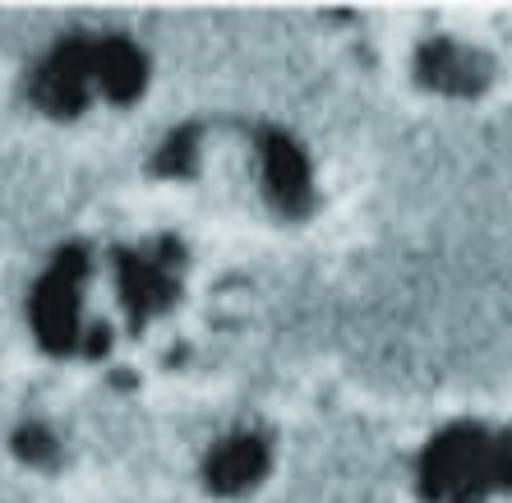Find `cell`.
<instances>
[{"mask_svg": "<svg viewBox=\"0 0 512 503\" xmlns=\"http://www.w3.org/2000/svg\"><path fill=\"white\" fill-rule=\"evenodd\" d=\"M88 273L84 250H60L56 264L47 268V277L33 291V328L42 337V347L56 356L84 347V328H79V287Z\"/></svg>", "mask_w": 512, "mask_h": 503, "instance_id": "2", "label": "cell"}, {"mask_svg": "<svg viewBox=\"0 0 512 503\" xmlns=\"http://www.w3.org/2000/svg\"><path fill=\"white\" fill-rule=\"evenodd\" d=\"M268 462H273V453H268L263 434H231L203 462V485L222 499H240L268 476Z\"/></svg>", "mask_w": 512, "mask_h": 503, "instance_id": "7", "label": "cell"}, {"mask_svg": "<svg viewBox=\"0 0 512 503\" xmlns=\"http://www.w3.org/2000/svg\"><path fill=\"white\" fill-rule=\"evenodd\" d=\"M88 88H93V42L88 37L60 42L33 74V102L47 116H79L88 107Z\"/></svg>", "mask_w": 512, "mask_h": 503, "instance_id": "5", "label": "cell"}, {"mask_svg": "<svg viewBox=\"0 0 512 503\" xmlns=\"http://www.w3.org/2000/svg\"><path fill=\"white\" fill-rule=\"evenodd\" d=\"M416 485L429 503H480L512 490V430L448 425L420 453Z\"/></svg>", "mask_w": 512, "mask_h": 503, "instance_id": "1", "label": "cell"}, {"mask_svg": "<svg viewBox=\"0 0 512 503\" xmlns=\"http://www.w3.org/2000/svg\"><path fill=\"white\" fill-rule=\"evenodd\" d=\"M14 453L24 457V462H33V467H56L60 462L56 439H51L47 430H37V425H28V430L14 434Z\"/></svg>", "mask_w": 512, "mask_h": 503, "instance_id": "10", "label": "cell"}, {"mask_svg": "<svg viewBox=\"0 0 512 503\" xmlns=\"http://www.w3.org/2000/svg\"><path fill=\"white\" fill-rule=\"evenodd\" d=\"M416 79L443 97H480L494 79V60L453 37H429L416 51Z\"/></svg>", "mask_w": 512, "mask_h": 503, "instance_id": "6", "label": "cell"}, {"mask_svg": "<svg viewBox=\"0 0 512 503\" xmlns=\"http://www.w3.org/2000/svg\"><path fill=\"white\" fill-rule=\"evenodd\" d=\"M259 144V167H263V199L277 208L282 217L300 222L314 208V176H310V157L300 153V144L277 125H263L254 134Z\"/></svg>", "mask_w": 512, "mask_h": 503, "instance_id": "4", "label": "cell"}, {"mask_svg": "<svg viewBox=\"0 0 512 503\" xmlns=\"http://www.w3.org/2000/svg\"><path fill=\"white\" fill-rule=\"evenodd\" d=\"M93 84H102V93L125 107L148 88V56L125 37H102L93 42Z\"/></svg>", "mask_w": 512, "mask_h": 503, "instance_id": "8", "label": "cell"}, {"mask_svg": "<svg viewBox=\"0 0 512 503\" xmlns=\"http://www.w3.org/2000/svg\"><path fill=\"white\" fill-rule=\"evenodd\" d=\"M157 176H194L199 171V125H185L162 144V153L153 157Z\"/></svg>", "mask_w": 512, "mask_h": 503, "instance_id": "9", "label": "cell"}, {"mask_svg": "<svg viewBox=\"0 0 512 503\" xmlns=\"http://www.w3.org/2000/svg\"><path fill=\"white\" fill-rule=\"evenodd\" d=\"M116 268H120V300L130 305V324L143 328L153 314L171 310L180 296V268H185V250L180 240L167 236L157 250L148 254H116Z\"/></svg>", "mask_w": 512, "mask_h": 503, "instance_id": "3", "label": "cell"}]
</instances>
